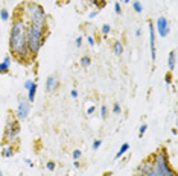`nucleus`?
Instances as JSON below:
<instances>
[{"instance_id":"nucleus-24","label":"nucleus","mask_w":178,"mask_h":176,"mask_svg":"<svg viewBox=\"0 0 178 176\" xmlns=\"http://www.w3.org/2000/svg\"><path fill=\"white\" fill-rule=\"evenodd\" d=\"M146 129H148V125H146V123H143L142 126H140V129H139V137H140V138H142L143 135H145Z\"/></svg>"},{"instance_id":"nucleus-39","label":"nucleus","mask_w":178,"mask_h":176,"mask_svg":"<svg viewBox=\"0 0 178 176\" xmlns=\"http://www.w3.org/2000/svg\"><path fill=\"white\" fill-rule=\"evenodd\" d=\"M59 3H67V2H69V0H58Z\"/></svg>"},{"instance_id":"nucleus-1","label":"nucleus","mask_w":178,"mask_h":176,"mask_svg":"<svg viewBox=\"0 0 178 176\" xmlns=\"http://www.w3.org/2000/svg\"><path fill=\"white\" fill-rule=\"evenodd\" d=\"M9 52L18 62L32 61L26 44V21L23 15L18 14V9L15 11V15L12 18L11 34H9Z\"/></svg>"},{"instance_id":"nucleus-23","label":"nucleus","mask_w":178,"mask_h":176,"mask_svg":"<svg viewBox=\"0 0 178 176\" xmlns=\"http://www.w3.org/2000/svg\"><path fill=\"white\" fill-rule=\"evenodd\" d=\"M122 112V108L119 105V102H114V105H113V114H120Z\"/></svg>"},{"instance_id":"nucleus-10","label":"nucleus","mask_w":178,"mask_h":176,"mask_svg":"<svg viewBox=\"0 0 178 176\" xmlns=\"http://www.w3.org/2000/svg\"><path fill=\"white\" fill-rule=\"evenodd\" d=\"M175 64H177V50L174 49L169 52V56H167V67H169L171 73L175 70Z\"/></svg>"},{"instance_id":"nucleus-5","label":"nucleus","mask_w":178,"mask_h":176,"mask_svg":"<svg viewBox=\"0 0 178 176\" xmlns=\"http://www.w3.org/2000/svg\"><path fill=\"white\" fill-rule=\"evenodd\" d=\"M152 165L158 176H178L177 172L171 167L169 156L165 152V149H160L158 152L152 153Z\"/></svg>"},{"instance_id":"nucleus-9","label":"nucleus","mask_w":178,"mask_h":176,"mask_svg":"<svg viewBox=\"0 0 178 176\" xmlns=\"http://www.w3.org/2000/svg\"><path fill=\"white\" fill-rule=\"evenodd\" d=\"M149 26V46H151V58L152 61H155V35H154V23L152 20L148 21Z\"/></svg>"},{"instance_id":"nucleus-20","label":"nucleus","mask_w":178,"mask_h":176,"mask_svg":"<svg viewBox=\"0 0 178 176\" xmlns=\"http://www.w3.org/2000/svg\"><path fill=\"white\" fill-rule=\"evenodd\" d=\"M72 156H73V159H75V161H78V159L82 156V150H81V149H75V150L72 152Z\"/></svg>"},{"instance_id":"nucleus-38","label":"nucleus","mask_w":178,"mask_h":176,"mask_svg":"<svg viewBox=\"0 0 178 176\" xmlns=\"http://www.w3.org/2000/svg\"><path fill=\"white\" fill-rule=\"evenodd\" d=\"M73 165H75V169H79V167H81V163H79V159H78V161H75V163H73Z\"/></svg>"},{"instance_id":"nucleus-34","label":"nucleus","mask_w":178,"mask_h":176,"mask_svg":"<svg viewBox=\"0 0 178 176\" xmlns=\"http://www.w3.org/2000/svg\"><path fill=\"white\" fill-rule=\"evenodd\" d=\"M97 14H99V11H97V9H95V11H93V12H90V15H88V18H95L96 15H97Z\"/></svg>"},{"instance_id":"nucleus-42","label":"nucleus","mask_w":178,"mask_h":176,"mask_svg":"<svg viewBox=\"0 0 178 176\" xmlns=\"http://www.w3.org/2000/svg\"><path fill=\"white\" fill-rule=\"evenodd\" d=\"M119 2H120V3H122V0H119Z\"/></svg>"},{"instance_id":"nucleus-30","label":"nucleus","mask_w":178,"mask_h":176,"mask_svg":"<svg viewBox=\"0 0 178 176\" xmlns=\"http://www.w3.org/2000/svg\"><path fill=\"white\" fill-rule=\"evenodd\" d=\"M87 43H88V46L90 47H95V38H93V36H87Z\"/></svg>"},{"instance_id":"nucleus-18","label":"nucleus","mask_w":178,"mask_h":176,"mask_svg":"<svg viewBox=\"0 0 178 176\" xmlns=\"http://www.w3.org/2000/svg\"><path fill=\"white\" fill-rule=\"evenodd\" d=\"M90 64H91V58H90L88 55H82V58H81V65H82L84 69H87Z\"/></svg>"},{"instance_id":"nucleus-17","label":"nucleus","mask_w":178,"mask_h":176,"mask_svg":"<svg viewBox=\"0 0 178 176\" xmlns=\"http://www.w3.org/2000/svg\"><path fill=\"white\" fill-rule=\"evenodd\" d=\"M132 9L137 12V14H142L143 12V5L139 2V0H136V2H132Z\"/></svg>"},{"instance_id":"nucleus-40","label":"nucleus","mask_w":178,"mask_h":176,"mask_svg":"<svg viewBox=\"0 0 178 176\" xmlns=\"http://www.w3.org/2000/svg\"><path fill=\"white\" fill-rule=\"evenodd\" d=\"M131 0H122V3H130Z\"/></svg>"},{"instance_id":"nucleus-21","label":"nucleus","mask_w":178,"mask_h":176,"mask_svg":"<svg viewBox=\"0 0 178 176\" xmlns=\"http://www.w3.org/2000/svg\"><path fill=\"white\" fill-rule=\"evenodd\" d=\"M101 32H102V35H108V34L111 32V26H110V24H102Z\"/></svg>"},{"instance_id":"nucleus-3","label":"nucleus","mask_w":178,"mask_h":176,"mask_svg":"<svg viewBox=\"0 0 178 176\" xmlns=\"http://www.w3.org/2000/svg\"><path fill=\"white\" fill-rule=\"evenodd\" d=\"M46 38H47L46 31H41L34 24L26 23V44H27V50H29V55H31L32 61L37 58L38 52L41 50L43 44L46 43Z\"/></svg>"},{"instance_id":"nucleus-28","label":"nucleus","mask_w":178,"mask_h":176,"mask_svg":"<svg viewBox=\"0 0 178 176\" xmlns=\"http://www.w3.org/2000/svg\"><path fill=\"white\" fill-rule=\"evenodd\" d=\"M165 82H166L167 85H171V83H172V73H171V71L166 73V76H165Z\"/></svg>"},{"instance_id":"nucleus-8","label":"nucleus","mask_w":178,"mask_h":176,"mask_svg":"<svg viewBox=\"0 0 178 176\" xmlns=\"http://www.w3.org/2000/svg\"><path fill=\"white\" fill-rule=\"evenodd\" d=\"M59 88V78L57 74H50L47 79H46V91L47 93H55Z\"/></svg>"},{"instance_id":"nucleus-25","label":"nucleus","mask_w":178,"mask_h":176,"mask_svg":"<svg viewBox=\"0 0 178 176\" xmlns=\"http://www.w3.org/2000/svg\"><path fill=\"white\" fill-rule=\"evenodd\" d=\"M107 112H108L107 105H102V106H101V117H102V118H107Z\"/></svg>"},{"instance_id":"nucleus-4","label":"nucleus","mask_w":178,"mask_h":176,"mask_svg":"<svg viewBox=\"0 0 178 176\" xmlns=\"http://www.w3.org/2000/svg\"><path fill=\"white\" fill-rule=\"evenodd\" d=\"M18 135H20V120L14 114H9L3 134V146H17L20 141Z\"/></svg>"},{"instance_id":"nucleus-32","label":"nucleus","mask_w":178,"mask_h":176,"mask_svg":"<svg viewBox=\"0 0 178 176\" xmlns=\"http://www.w3.org/2000/svg\"><path fill=\"white\" fill-rule=\"evenodd\" d=\"M70 96L73 97V99H78V96H79L78 90H72V91H70Z\"/></svg>"},{"instance_id":"nucleus-6","label":"nucleus","mask_w":178,"mask_h":176,"mask_svg":"<svg viewBox=\"0 0 178 176\" xmlns=\"http://www.w3.org/2000/svg\"><path fill=\"white\" fill-rule=\"evenodd\" d=\"M29 112H31V103H29L26 99L22 97V99H20V102H18L17 111H15V114H14V116L22 121V120H26V118H27Z\"/></svg>"},{"instance_id":"nucleus-26","label":"nucleus","mask_w":178,"mask_h":176,"mask_svg":"<svg viewBox=\"0 0 178 176\" xmlns=\"http://www.w3.org/2000/svg\"><path fill=\"white\" fill-rule=\"evenodd\" d=\"M101 146H102V140H95V141H93V146H91V147H93V150H97Z\"/></svg>"},{"instance_id":"nucleus-29","label":"nucleus","mask_w":178,"mask_h":176,"mask_svg":"<svg viewBox=\"0 0 178 176\" xmlns=\"http://www.w3.org/2000/svg\"><path fill=\"white\" fill-rule=\"evenodd\" d=\"M75 46L78 47V49H79V47L82 46V36H78V38L75 40Z\"/></svg>"},{"instance_id":"nucleus-16","label":"nucleus","mask_w":178,"mask_h":176,"mask_svg":"<svg viewBox=\"0 0 178 176\" xmlns=\"http://www.w3.org/2000/svg\"><path fill=\"white\" fill-rule=\"evenodd\" d=\"M11 69V64H6V62H0V74H8Z\"/></svg>"},{"instance_id":"nucleus-33","label":"nucleus","mask_w":178,"mask_h":176,"mask_svg":"<svg viewBox=\"0 0 178 176\" xmlns=\"http://www.w3.org/2000/svg\"><path fill=\"white\" fill-rule=\"evenodd\" d=\"M32 82H34V81H31V79H27V81L24 82V90H29V87L32 85Z\"/></svg>"},{"instance_id":"nucleus-37","label":"nucleus","mask_w":178,"mask_h":176,"mask_svg":"<svg viewBox=\"0 0 178 176\" xmlns=\"http://www.w3.org/2000/svg\"><path fill=\"white\" fill-rule=\"evenodd\" d=\"M136 36H142V29H136Z\"/></svg>"},{"instance_id":"nucleus-12","label":"nucleus","mask_w":178,"mask_h":176,"mask_svg":"<svg viewBox=\"0 0 178 176\" xmlns=\"http://www.w3.org/2000/svg\"><path fill=\"white\" fill-rule=\"evenodd\" d=\"M111 49H113V53H114V55L120 56V55L123 53V43H122V41H119V40H116V41L113 43Z\"/></svg>"},{"instance_id":"nucleus-27","label":"nucleus","mask_w":178,"mask_h":176,"mask_svg":"<svg viewBox=\"0 0 178 176\" xmlns=\"http://www.w3.org/2000/svg\"><path fill=\"white\" fill-rule=\"evenodd\" d=\"M114 12H116L117 15H120V14H122V6H120V2L114 3Z\"/></svg>"},{"instance_id":"nucleus-7","label":"nucleus","mask_w":178,"mask_h":176,"mask_svg":"<svg viewBox=\"0 0 178 176\" xmlns=\"http://www.w3.org/2000/svg\"><path fill=\"white\" fill-rule=\"evenodd\" d=\"M157 31H158V35L161 36V38H166L169 35V32H171V29H169V21H167L166 17H158L157 18Z\"/></svg>"},{"instance_id":"nucleus-41","label":"nucleus","mask_w":178,"mask_h":176,"mask_svg":"<svg viewBox=\"0 0 178 176\" xmlns=\"http://www.w3.org/2000/svg\"><path fill=\"white\" fill-rule=\"evenodd\" d=\"M0 176H3V173H2V170H0Z\"/></svg>"},{"instance_id":"nucleus-36","label":"nucleus","mask_w":178,"mask_h":176,"mask_svg":"<svg viewBox=\"0 0 178 176\" xmlns=\"http://www.w3.org/2000/svg\"><path fill=\"white\" fill-rule=\"evenodd\" d=\"M24 163H26V164L29 165V167H34V163H32V161H31L29 158H26V159H24Z\"/></svg>"},{"instance_id":"nucleus-31","label":"nucleus","mask_w":178,"mask_h":176,"mask_svg":"<svg viewBox=\"0 0 178 176\" xmlns=\"http://www.w3.org/2000/svg\"><path fill=\"white\" fill-rule=\"evenodd\" d=\"M95 109H96L95 105H90V106H88V109H87V114H88V116H91V114L95 112Z\"/></svg>"},{"instance_id":"nucleus-11","label":"nucleus","mask_w":178,"mask_h":176,"mask_svg":"<svg viewBox=\"0 0 178 176\" xmlns=\"http://www.w3.org/2000/svg\"><path fill=\"white\" fill-rule=\"evenodd\" d=\"M37 88H38L37 82H32V85H31L29 90H27V102H29V103H34V100H35Z\"/></svg>"},{"instance_id":"nucleus-19","label":"nucleus","mask_w":178,"mask_h":176,"mask_svg":"<svg viewBox=\"0 0 178 176\" xmlns=\"http://www.w3.org/2000/svg\"><path fill=\"white\" fill-rule=\"evenodd\" d=\"M0 18H2L3 21H8V20H9V11H8L6 8H2V11H0Z\"/></svg>"},{"instance_id":"nucleus-14","label":"nucleus","mask_w":178,"mask_h":176,"mask_svg":"<svg viewBox=\"0 0 178 176\" xmlns=\"http://www.w3.org/2000/svg\"><path fill=\"white\" fill-rule=\"evenodd\" d=\"M128 150H130V144H128V143H123V144L120 146L119 152L116 153V155H114V158H116V159H119V158H122V156H123L125 153L128 152Z\"/></svg>"},{"instance_id":"nucleus-15","label":"nucleus","mask_w":178,"mask_h":176,"mask_svg":"<svg viewBox=\"0 0 178 176\" xmlns=\"http://www.w3.org/2000/svg\"><path fill=\"white\" fill-rule=\"evenodd\" d=\"M88 3H90V5H95L96 8H97V11H99V9H102V8L107 5V3H105V0H88Z\"/></svg>"},{"instance_id":"nucleus-35","label":"nucleus","mask_w":178,"mask_h":176,"mask_svg":"<svg viewBox=\"0 0 178 176\" xmlns=\"http://www.w3.org/2000/svg\"><path fill=\"white\" fill-rule=\"evenodd\" d=\"M3 62H6V64H11V56H9V55H6V56H5V59H3Z\"/></svg>"},{"instance_id":"nucleus-13","label":"nucleus","mask_w":178,"mask_h":176,"mask_svg":"<svg viewBox=\"0 0 178 176\" xmlns=\"http://www.w3.org/2000/svg\"><path fill=\"white\" fill-rule=\"evenodd\" d=\"M15 153V147L14 146H3L2 149V156L3 158H12Z\"/></svg>"},{"instance_id":"nucleus-22","label":"nucleus","mask_w":178,"mask_h":176,"mask_svg":"<svg viewBox=\"0 0 178 176\" xmlns=\"http://www.w3.org/2000/svg\"><path fill=\"white\" fill-rule=\"evenodd\" d=\"M46 169H47L49 172H53V170L57 169V164H55V161H47V163H46Z\"/></svg>"},{"instance_id":"nucleus-2","label":"nucleus","mask_w":178,"mask_h":176,"mask_svg":"<svg viewBox=\"0 0 178 176\" xmlns=\"http://www.w3.org/2000/svg\"><path fill=\"white\" fill-rule=\"evenodd\" d=\"M20 9H22V14H23V18H26L24 20L26 23L34 24L38 29L47 32V15H46L44 8L40 3H37V2H26Z\"/></svg>"}]
</instances>
